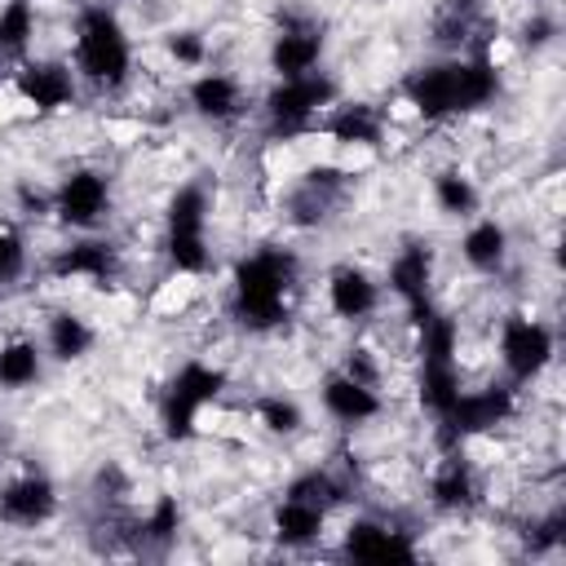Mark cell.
<instances>
[{
    "mask_svg": "<svg viewBox=\"0 0 566 566\" xmlns=\"http://www.w3.org/2000/svg\"><path fill=\"white\" fill-rule=\"evenodd\" d=\"M402 97L416 106L420 119H455L491 106L500 97V71L486 53H460V57H438L402 75Z\"/></svg>",
    "mask_w": 566,
    "mask_h": 566,
    "instance_id": "1",
    "label": "cell"
},
{
    "mask_svg": "<svg viewBox=\"0 0 566 566\" xmlns=\"http://www.w3.org/2000/svg\"><path fill=\"white\" fill-rule=\"evenodd\" d=\"M301 283V256L283 243L252 248L234 261L230 274V310L248 332H270L292 314V296Z\"/></svg>",
    "mask_w": 566,
    "mask_h": 566,
    "instance_id": "2",
    "label": "cell"
},
{
    "mask_svg": "<svg viewBox=\"0 0 566 566\" xmlns=\"http://www.w3.org/2000/svg\"><path fill=\"white\" fill-rule=\"evenodd\" d=\"M71 57H75L80 80H88L97 88H124L133 75V40H128L119 13L106 4H84L75 18Z\"/></svg>",
    "mask_w": 566,
    "mask_h": 566,
    "instance_id": "3",
    "label": "cell"
},
{
    "mask_svg": "<svg viewBox=\"0 0 566 566\" xmlns=\"http://www.w3.org/2000/svg\"><path fill=\"white\" fill-rule=\"evenodd\" d=\"M221 389H226V371L217 363L186 358L168 376V385L159 394V429H164V438L168 442H190L199 433L203 407H212L221 398Z\"/></svg>",
    "mask_w": 566,
    "mask_h": 566,
    "instance_id": "4",
    "label": "cell"
},
{
    "mask_svg": "<svg viewBox=\"0 0 566 566\" xmlns=\"http://www.w3.org/2000/svg\"><path fill=\"white\" fill-rule=\"evenodd\" d=\"M208 217H212V203L199 181H186L172 190V199L164 208V252L177 274H203L212 265Z\"/></svg>",
    "mask_w": 566,
    "mask_h": 566,
    "instance_id": "5",
    "label": "cell"
},
{
    "mask_svg": "<svg viewBox=\"0 0 566 566\" xmlns=\"http://www.w3.org/2000/svg\"><path fill=\"white\" fill-rule=\"evenodd\" d=\"M340 97V84L327 75V71H305V75H287V80H274V88L265 93L261 111H265V128L274 137H296V133H310L327 106Z\"/></svg>",
    "mask_w": 566,
    "mask_h": 566,
    "instance_id": "6",
    "label": "cell"
},
{
    "mask_svg": "<svg viewBox=\"0 0 566 566\" xmlns=\"http://www.w3.org/2000/svg\"><path fill=\"white\" fill-rule=\"evenodd\" d=\"M517 411V385L500 380V385H486V389H460V398L451 402V411L438 424V442L442 451L447 447H460L478 433H491L495 424H504L509 416Z\"/></svg>",
    "mask_w": 566,
    "mask_h": 566,
    "instance_id": "7",
    "label": "cell"
},
{
    "mask_svg": "<svg viewBox=\"0 0 566 566\" xmlns=\"http://www.w3.org/2000/svg\"><path fill=\"white\" fill-rule=\"evenodd\" d=\"M553 327L531 318V314H504L500 318V363H504V376L509 385H531L548 363H553Z\"/></svg>",
    "mask_w": 566,
    "mask_h": 566,
    "instance_id": "8",
    "label": "cell"
},
{
    "mask_svg": "<svg viewBox=\"0 0 566 566\" xmlns=\"http://www.w3.org/2000/svg\"><path fill=\"white\" fill-rule=\"evenodd\" d=\"M53 212L71 230H97L111 212V177L102 168H71L53 190Z\"/></svg>",
    "mask_w": 566,
    "mask_h": 566,
    "instance_id": "9",
    "label": "cell"
},
{
    "mask_svg": "<svg viewBox=\"0 0 566 566\" xmlns=\"http://www.w3.org/2000/svg\"><path fill=\"white\" fill-rule=\"evenodd\" d=\"M340 553L349 562H416L420 544L411 539V531L380 522V517H354L340 535Z\"/></svg>",
    "mask_w": 566,
    "mask_h": 566,
    "instance_id": "10",
    "label": "cell"
},
{
    "mask_svg": "<svg viewBox=\"0 0 566 566\" xmlns=\"http://www.w3.org/2000/svg\"><path fill=\"white\" fill-rule=\"evenodd\" d=\"M57 513V486L44 473H18L0 486V522L18 531H35Z\"/></svg>",
    "mask_w": 566,
    "mask_h": 566,
    "instance_id": "11",
    "label": "cell"
},
{
    "mask_svg": "<svg viewBox=\"0 0 566 566\" xmlns=\"http://www.w3.org/2000/svg\"><path fill=\"white\" fill-rule=\"evenodd\" d=\"M385 283H389V292L402 301L407 318H420V314L433 305V296H429V287H433V252H429L424 243L398 248V256H394L389 270H385Z\"/></svg>",
    "mask_w": 566,
    "mask_h": 566,
    "instance_id": "12",
    "label": "cell"
},
{
    "mask_svg": "<svg viewBox=\"0 0 566 566\" xmlns=\"http://www.w3.org/2000/svg\"><path fill=\"white\" fill-rule=\"evenodd\" d=\"M13 88L27 106H35L40 115H53L75 102V71L66 62H22L13 75Z\"/></svg>",
    "mask_w": 566,
    "mask_h": 566,
    "instance_id": "13",
    "label": "cell"
},
{
    "mask_svg": "<svg viewBox=\"0 0 566 566\" xmlns=\"http://www.w3.org/2000/svg\"><path fill=\"white\" fill-rule=\"evenodd\" d=\"M323 27L318 22H283L279 35L270 40V71L274 80H287V75H305V71H318L323 62Z\"/></svg>",
    "mask_w": 566,
    "mask_h": 566,
    "instance_id": "14",
    "label": "cell"
},
{
    "mask_svg": "<svg viewBox=\"0 0 566 566\" xmlns=\"http://www.w3.org/2000/svg\"><path fill=\"white\" fill-rule=\"evenodd\" d=\"M115 265H119L115 243H106V239H80V243H71V248H57V252H53L49 274L62 279V283L75 279V283H97V287H106V283L115 279Z\"/></svg>",
    "mask_w": 566,
    "mask_h": 566,
    "instance_id": "15",
    "label": "cell"
},
{
    "mask_svg": "<svg viewBox=\"0 0 566 566\" xmlns=\"http://www.w3.org/2000/svg\"><path fill=\"white\" fill-rule=\"evenodd\" d=\"M318 398H323V411H327L332 420L349 424V429H354V424H367V420H376V416L385 411V398L376 394V385H363V380H354L349 371L323 376Z\"/></svg>",
    "mask_w": 566,
    "mask_h": 566,
    "instance_id": "16",
    "label": "cell"
},
{
    "mask_svg": "<svg viewBox=\"0 0 566 566\" xmlns=\"http://www.w3.org/2000/svg\"><path fill=\"white\" fill-rule=\"evenodd\" d=\"M327 305L345 323H363L380 310V283L363 265H336L327 274Z\"/></svg>",
    "mask_w": 566,
    "mask_h": 566,
    "instance_id": "17",
    "label": "cell"
},
{
    "mask_svg": "<svg viewBox=\"0 0 566 566\" xmlns=\"http://www.w3.org/2000/svg\"><path fill=\"white\" fill-rule=\"evenodd\" d=\"M186 102H190V111H195L199 119H208V124H230V119L243 115V84H239L234 75H226V71H203V75L190 80Z\"/></svg>",
    "mask_w": 566,
    "mask_h": 566,
    "instance_id": "18",
    "label": "cell"
},
{
    "mask_svg": "<svg viewBox=\"0 0 566 566\" xmlns=\"http://www.w3.org/2000/svg\"><path fill=\"white\" fill-rule=\"evenodd\" d=\"M318 128L340 142V146H380L385 137V115L371 106V102H332L327 115L318 119Z\"/></svg>",
    "mask_w": 566,
    "mask_h": 566,
    "instance_id": "19",
    "label": "cell"
},
{
    "mask_svg": "<svg viewBox=\"0 0 566 566\" xmlns=\"http://www.w3.org/2000/svg\"><path fill=\"white\" fill-rule=\"evenodd\" d=\"M429 500L442 513H460V509L478 504V473H473V464L460 447H447V455L438 460V469L429 478Z\"/></svg>",
    "mask_w": 566,
    "mask_h": 566,
    "instance_id": "20",
    "label": "cell"
},
{
    "mask_svg": "<svg viewBox=\"0 0 566 566\" xmlns=\"http://www.w3.org/2000/svg\"><path fill=\"white\" fill-rule=\"evenodd\" d=\"M460 256L478 274H500L509 261V230L495 217H473L469 230L460 234Z\"/></svg>",
    "mask_w": 566,
    "mask_h": 566,
    "instance_id": "21",
    "label": "cell"
},
{
    "mask_svg": "<svg viewBox=\"0 0 566 566\" xmlns=\"http://www.w3.org/2000/svg\"><path fill=\"white\" fill-rule=\"evenodd\" d=\"M270 526H274V539L283 548H310L323 535V526H327V509H318L310 500H296V495H283L274 504Z\"/></svg>",
    "mask_w": 566,
    "mask_h": 566,
    "instance_id": "22",
    "label": "cell"
},
{
    "mask_svg": "<svg viewBox=\"0 0 566 566\" xmlns=\"http://www.w3.org/2000/svg\"><path fill=\"white\" fill-rule=\"evenodd\" d=\"M93 345H97V327H93L84 314H75V310L49 314V323H44V349H49V358H57V363H80Z\"/></svg>",
    "mask_w": 566,
    "mask_h": 566,
    "instance_id": "23",
    "label": "cell"
},
{
    "mask_svg": "<svg viewBox=\"0 0 566 566\" xmlns=\"http://www.w3.org/2000/svg\"><path fill=\"white\" fill-rule=\"evenodd\" d=\"M460 363L455 358H420V385H416V394H420V407L433 416V420H442L447 411H451V402L460 398Z\"/></svg>",
    "mask_w": 566,
    "mask_h": 566,
    "instance_id": "24",
    "label": "cell"
},
{
    "mask_svg": "<svg viewBox=\"0 0 566 566\" xmlns=\"http://www.w3.org/2000/svg\"><path fill=\"white\" fill-rule=\"evenodd\" d=\"M44 371V349L27 336H9L0 345V389H27Z\"/></svg>",
    "mask_w": 566,
    "mask_h": 566,
    "instance_id": "25",
    "label": "cell"
},
{
    "mask_svg": "<svg viewBox=\"0 0 566 566\" xmlns=\"http://www.w3.org/2000/svg\"><path fill=\"white\" fill-rule=\"evenodd\" d=\"M433 203H438L447 217H478L482 195H478L473 177H464L460 168H442V172L433 177Z\"/></svg>",
    "mask_w": 566,
    "mask_h": 566,
    "instance_id": "26",
    "label": "cell"
},
{
    "mask_svg": "<svg viewBox=\"0 0 566 566\" xmlns=\"http://www.w3.org/2000/svg\"><path fill=\"white\" fill-rule=\"evenodd\" d=\"M35 40V4L31 0H4L0 4V53L18 57Z\"/></svg>",
    "mask_w": 566,
    "mask_h": 566,
    "instance_id": "27",
    "label": "cell"
},
{
    "mask_svg": "<svg viewBox=\"0 0 566 566\" xmlns=\"http://www.w3.org/2000/svg\"><path fill=\"white\" fill-rule=\"evenodd\" d=\"M283 495H296V500H310V504H318V509H336L340 500H345V486L327 473V469H305L301 478H292L287 482V491Z\"/></svg>",
    "mask_w": 566,
    "mask_h": 566,
    "instance_id": "28",
    "label": "cell"
},
{
    "mask_svg": "<svg viewBox=\"0 0 566 566\" xmlns=\"http://www.w3.org/2000/svg\"><path fill=\"white\" fill-rule=\"evenodd\" d=\"M177 531H181V509H177V500L172 495H159L155 504H150V513L137 522V535H142V544H172L177 539Z\"/></svg>",
    "mask_w": 566,
    "mask_h": 566,
    "instance_id": "29",
    "label": "cell"
},
{
    "mask_svg": "<svg viewBox=\"0 0 566 566\" xmlns=\"http://www.w3.org/2000/svg\"><path fill=\"white\" fill-rule=\"evenodd\" d=\"M256 420H261L270 433L287 438V433H296V429L305 424V411L296 407V398H283V394H265V398L256 402Z\"/></svg>",
    "mask_w": 566,
    "mask_h": 566,
    "instance_id": "30",
    "label": "cell"
},
{
    "mask_svg": "<svg viewBox=\"0 0 566 566\" xmlns=\"http://www.w3.org/2000/svg\"><path fill=\"white\" fill-rule=\"evenodd\" d=\"M22 270H27V239L13 221H0V287L22 279Z\"/></svg>",
    "mask_w": 566,
    "mask_h": 566,
    "instance_id": "31",
    "label": "cell"
},
{
    "mask_svg": "<svg viewBox=\"0 0 566 566\" xmlns=\"http://www.w3.org/2000/svg\"><path fill=\"white\" fill-rule=\"evenodd\" d=\"M164 49H168V57H172L177 66H203V53H208V44H203L199 31H172V35L164 40Z\"/></svg>",
    "mask_w": 566,
    "mask_h": 566,
    "instance_id": "32",
    "label": "cell"
},
{
    "mask_svg": "<svg viewBox=\"0 0 566 566\" xmlns=\"http://www.w3.org/2000/svg\"><path fill=\"white\" fill-rule=\"evenodd\" d=\"M522 40H526L531 49H539V44H548V40H553V22H548V18H531V22L522 27Z\"/></svg>",
    "mask_w": 566,
    "mask_h": 566,
    "instance_id": "33",
    "label": "cell"
},
{
    "mask_svg": "<svg viewBox=\"0 0 566 566\" xmlns=\"http://www.w3.org/2000/svg\"><path fill=\"white\" fill-rule=\"evenodd\" d=\"M447 9H451L455 18H473V13L482 9V0H447Z\"/></svg>",
    "mask_w": 566,
    "mask_h": 566,
    "instance_id": "34",
    "label": "cell"
}]
</instances>
